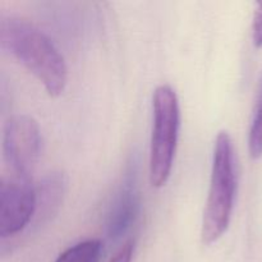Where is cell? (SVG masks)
I'll return each mask as SVG.
<instances>
[{
	"mask_svg": "<svg viewBox=\"0 0 262 262\" xmlns=\"http://www.w3.org/2000/svg\"><path fill=\"white\" fill-rule=\"evenodd\" d=\"M0 45L43 84L50 96L63 94L68 81L66 60L42 31L22 18L2 17Z\"/></svg>",
	"mask_w": 262,
	"mask_h": 262,
	"instance_id": "obj_1",
	"label": "cell"
},
{
	"mask_svg": "<svg viewBox=\"0 0 262 262\" xmlns=\"http://www.w3.org/2000/svg\"><path fill=\"white\" fill-rule=\"evenodd\" d=\"M235 191L237 176L233 141L229 133L222 130L215 141L211 179L202 219L201 239L204 245H212L227 232L234 207Z\"/></svg>",
	"mask_w": 262,
	"mask_h": 262,
	"instance_id": "obj_2",
	"label": "cell"
},
{
	"mask_svg": "<svg viewBox=\"0 0 262 262\" xmlns=\"http://www.w3.org/2000/svg\"><path fill=\"white\" fill-rule=\"evenodd\" d=\"M152 110L148 177L151 186L161 188L166 184L173 169L181 124L178 97L169 84L156 87L152 96Z\"/></svg>",
	"mask_w": 262,
	"mask_h": 262,
	"instance_id": "obj_3",
	"label": "cell"
},
{
	"mask_svg": "<svg viewBox=\"0 0 262 262\" xmlns=\"http://www.w3.org/2000/svg\"><path fill=\"white\" fill-rule=\"evenodd\" d=\"M41 133L36 119L27 114L8 118L3 130V152L13 176L30 178L37 165Z\"/></svg>",
	"mask_w": 262,
	"mask_h": 262,
	"instance_id": "obj_4",
	"label": "cell"
},
{
	"mask_svg": "<svg viewBox=\"0 0 262 262\" xmlns=\"http://www.w3.org/2000/svg\"><path fill=\"white\" fill-rule=\"evenodd\" d=\"M37 193L30 178L12 176L0 183V238L19 234L30 227L36 214Z\"/></svg>",
	"mask_w": 262,
	"mask_h": 262,
	"instance_id": "obj_5",
	"label": "cell"
},
{
	"mask_svg": "<svg viewBox=\"0 0 262 262\" xmlns=\"http://www.w3.org/2000/svg\"><path fill=\"white\" fill-rule=\"evenodd\" d=\"M138 161L132 158L125 168L122 183L118 187L114 200L106 215V234L110 239L122 238L132 228L140 212L138 191Z\"/></svg>",
	"mask_w": 262,
	"mask_h": 262,
	"instance_id": "obj_6",
	"label": "cell"
},
{
	"mask_svg": "<svg viewBox=\"0 0 262 262\" xmlns=\"http://www.w3.org/2000/svg\"><path fill=\"white\" fill-rule=\"evenodd\" d=\"M68 188V178L63 171H53L46 174L36 187L37 205L33 217V227H41L46 224L60 210Z\"/></svg>",
	"mask_w": 262,
	"mask_h": 262,
	"instance_id": "obj_7",
	"label": "cell"
},
{
	"mask_svg": "<svg viewBox=\"0 0 262 262\" xmlns=\"http://www.w3.org/2000/svg\"><path fill=\"white\" fill-rule=\"evenodd\" d=\"M101 255V241L89 239L69 247L59 255L55 262H100Z\"/></svg>",
	"mask_w": 262,
	"mask_h": 262,
	"instance_id": "obj_8",
	"label": "cell"
},
{
	"mask_svg": "<svg viewBox=\"0 0 262 262\" xmlns=\"http://www.w3.org/2000/svg\"><path fill=\"white\" fill-rule=\"evenodd\" d=\"M248 150L252 159H258L262 156V76L258 83L255 109L248 132Z\"/></svg>",
	"mask_w": 262,
	"mask_h": 262,
	"instance_id": "obj_9",
	"label": "cell"
},
{
	"mask_svg": "<svg viewBox=\"0 0 262 262\" xmlns=\"http://www.w3.org/2000/svg\"><path fill=\"white\" fill-rule=\"evenodd\" d=\"M252 38L256 48H262V2L258 3L255 10L252 25Z\"/></svg>",
	"mask_w": 262,
	"mask_h": 262,
	"instance_id": "obj_10",
	"label": "cell"
},
{
	"mask_svg": "<svg viewBox=\"0 0 262 262\" xmlns=\"http://www.w3.org/2000/svg\"><path fill=\"white\" fill-rule=\"evenodd\" d=\"M133 250H135V241H127V242L119 248V251L110 258L109 262H132Z\"/></svg>",
	"mask_w": 262,
	"mask_h": 262,
	"instance_id": "obj_11",
	"label": "cell"
}]
</instances>
